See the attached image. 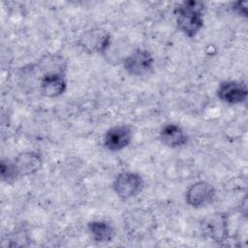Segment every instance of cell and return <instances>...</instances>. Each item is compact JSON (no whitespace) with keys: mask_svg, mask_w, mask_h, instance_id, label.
Wrapping results in <instances>:
<instances>
[{"mask_svg":"<svg viewBox=\"0 0 248 248\" xmlns=\"http://www.w3.org/2000/svg\"><path fill=\"white\" fill-rule=\"evenodd\" d=\"M204 3L197 0L182 1L176 5L173 14L178 30L188 38L196 37L203 27Z\"/></svg>","mask_w":248,"mask_h":248,"instance_id":"obj_1","label":"cell"},{"mask_svg":"<svg viewBox=\"0 0 248 248\" xmlns=\"http://www.w3.org/2000/svg\"><path fill=\"white\" fill-rule=\"evenodd\" d=\"M155 215L146 208H133L123 216V228L134 239H142L150 235L156 229Z\"/></svg>","mask_w":248,"mask_h":248,"instance_id":"obj_2","label":"cell"},{"mask_svg":"<svg viewBox=\"0 0 248 248\" xmlns=\"http://www.w3.org/2000/svg\"><path fill=\"white\" fill-rule=\"evenodd\" d=\"M124 71L136 78H142L153 73L155 59L153 54L145 48H137L123 59Z\"/></svg>","mask_w":248,"mask_h":248,"instance_id":"obj_3","label":"cell"},{"mask_svg":"<svg viewBox=\"0 0 248 248\" xmlns=\"http://www.w3.org/2000/svg\"><path fill=\"white\" fill-rule=\"evenodd\" d=\"M144 187L142 176L131 170L119 172L112 182V189L115 195L122 201H127L137 197Z\"/></svg>","mask_w":248,"mask_h":248,"instance_id":"obj_4","label":"cell"},{"mask_svg":"<svg viewBox=\"0 0 248 248\" xmlns=\"http://www.w3.org/2000/svg\"><path fill=\"white\" fill-rule=\"evenodd\" d=\"M78 44L89 54L105 55L111 46V36L105 29L92 28L81 34Z\"/></svg>","mask_w":248,"mask_h":248,"instance_id":"obj_5","label":"cell"},{"mask_svg":"<svg viewBox=\"0 0 248 248\" xmlns=\"http://www.w3.org/2000/svg\"><path fill=\"white\" fill-rule=\"evenodd\" d=\"M203 234L216 243H223L230 235L229 218L225 212H214L207 215L202 222Z\"/></svg>","mask_w":248,"mask_h":248,"instance_id":"obj_6","label":"cell"},{"mask_svg":"<svg viewBox=\"0 0 248 248\" xmlns=\"http://www.w3.org/2000/svg\"><path fill=\"white\" fill-rule=\"evenodd\" d=\"M216 197L214 186L204 180L192 183L185 191V202L193 208L205 207L212 203Z\"/></svg>","mask_w":248,"mask_h":248,"instance_id":"obj_7","label":"cell"},{"mask_svg":"<svg viewBox=\"0 0 248 248\" xmlns=\"http://www.w3.org/2000/svg\"><path fill=\"white\" fill-rule=\"evenodd\" d=\"M132 140V127L128 124H116L106 131L103 138V145L110 152H118L128 147Z\"/></svg>","mask_w":248,"mask_h":248,"instance_id":"obj_8","label":"cell"},{"mask_svg":"<svg viewBox=\"0 0 248 248\" xmlns=\"http://www.w3.org/2000/svg\"><path fill=\"white\" fill-rule=\"evenodd\" d=\"M217 98L228 105H240L248 97L247 85L238 80H224L219 83L216 90Z\"/></svg>","mask_w":248,"mask_h":248,"instance_id":"obj_9","label":"cell"},{"mask_svg":"<svg viewBox=\"0 0 248 248\" xmlns=\"http://www.w3.org/2000/svg\"><path fill=\"white\" fill-rule=\"evenodd\" d=\"M67 89V79L63 71L45 73L39 83L40 93L47 98H56L65 93Z\"/></svg>","mask_w":248,"mask_h":248,"instance_id":"obj_10","label":"cell"},{"mask_svg":"<svg viewBox=\"0 0 248 248\" xmlns=\"http://www.w3.org/2000/svg\"><path fill=\"white\" fill-rule=\"evenodd\" d=\"M12 160L18 178L38 172L43 166L42 155L34 150L22 151Z\"/></svg>","mask_w":248,"mask_h":248,"instance_id":"obj_11","label":"cell"},{"mask_svg":"<svg viewBox=\"0 0 248 248\" xmlns=\"http://www.w3.org/2000/svg\"><path fill=\"white\" fill-rule=\"evenodd\" d=\"M159 140L167 147L179 148L188 142V135L180 125L169 123L160 130Z\"/></svg>","mask_w":248,"mask_h":248,"instance_id":"obj_12","label":"cell"},{"mask_svg":"<svg viewBox=\"0 0 248 248\" xmlns=\"http://www.w3.org/2000/svg\"><path fill=\"white\" fill-rule=\"evenodd\" d=\"M87 232L90 238L100 244L108 243L113 240L115 236L114 228L107 221L92 220L87 224Z\"/></svg>","mask_w":248,"mask_h":248,"instance_id":"obj_13","label":"cell"},{"mask_svg":"<svg viewBox=\"0 0 248 248\" xmlns=\"http://www.w3.org/2000/svg\"><path fill=\"white\" fill-rule=\"evenodd\" d=\"M0 175L3 182L11 184L15 182L18 176L16 172L13 160L11 159H2L0 164Z\"/></svg>","mask_w":248,"mask_h":248,"instance_id":"obj_14","label":"cell"},{"mask_svg":"<svg viewBox=\"0 0 248 248\" xmlns=\"http://www.w3.org/2000/svg\"><path fill=\"white\" fill-rule=\"evenodd\" d=\"M232 10L240 16H247V2L246 1H236L232 3Z\"/></svg>","mask_w":248,"mask_h":248,"instance_id":"obj_15","label":"cell"}]
</instances>
